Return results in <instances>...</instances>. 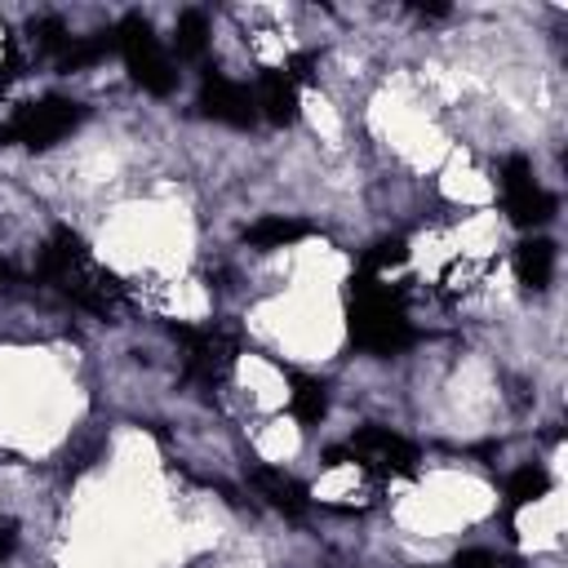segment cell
Wrapping results in <instances>:
<instances>
[{"label":"cell","instance_id":"obj_11","mask_svg":"<svg viewBox=\"0 0 568 568\" xmlns=\"http://www.w3.org/2000/svg\"><path fill=\"white\" fill-rule=\"evenodd\" d=\"M515 275L528 293H546L555 275V244L550 240H524L515 248Z\"/></svg>","mask_w":568,"mask_h":568},{"label":"cell","instance_id":"obj_6","mask_svg":"<svg viewBox=\"0 0 568 568\" xmlns=\"http://www.w3.org/2000/svg\"><path fill=\"white\" fill-rule=\"evenodd\" d=\"M328 457H355L359 466L382 470V475H413V470H417V448H413L404 435L386 430V426H364V430H355V435L346 439V448H333Z\"/></svg>","mask_w":568,"mask_h":568},{"label":"cell","instance_id":"obj_9","mask_svg":"<svg viewBox=\"0 0 568 568\" xmlns=\"http://www.w3.org/2000/svg\"><path fill=\"white\" fill-rule=\"evenodd\" d=\"M257 115H266L271 124H293L297 120V75L288 67H266L257 75Z\"/></svg>","mask_w":568,"mask_h":568},{"label":"cell","instance_id":"obj_18","mask_svg":"<svg viewBox=\"0 0 568 568\" xmlns=\"http://www.w3.org/2000/svg\"><path fill=\"white\" fill-rule=\"evenodd\" d=\"M13 284H22V271H18L13 262L0 257V288H13Z\"/></svg>","mask_w":568,"mask_h":568},{"label":"cell","instance_id":"obj_10","mask_svg":"<svg viewBox=\"0 0 568 568\" xmlns=\"http://www.w3.org/2000/svg\"><path fill=\"white\" fill-rule=\"evenodd\" d=\"M253 488L284 515H306L311 497H306V484H297L293 475L275 470V466H253Z\"/></svg>","mask_w":568,"mask_h":568},{"label":"cell","instance_id":"obj_2","mask_svg":"<svg viewBox=\"0 0 568 568\" xmlns=\"http://www.w3.org/2000/svg\"><path fill=\"white\" fill-rule=\"evenodd\" d=\"M346 328H351V342L373 351V355H399L413 342V324L404 315V302L382 280H368V275L351 280Z\"/></svg>","mask_w":568,"mask_h":568},{"label":"cell","instance_id":"obj_15","mask_svg":"<svg viewBox=\"0 0 568 568\" xmlns=\"http://www.w3.org/2000/svg\"><path fill=\"white\" fill-rule=\"evenodd\" d=\"M546 488H550V475H546L541 466H524V470H515L510 484H506V506H528V501L546 497Z\"/></svg>","mask_w":568,"mask_h":568},{"label":"cell","instance_id":"obj_17","mask_svg":"<svg viewBox=\"0 0 568 568\" xmlns=\"http://www.w3.org/2000/svg\"><path fill=\"white\" fill-rule=\"evenodd\" d=\"M453 568H506V559L493 555V550H462V555L453 559Z\"/></svg>","mask_w":568,"mask_h":568},{"label":"cell","instance_id":"obj_5","mask_svg":"<svg viewBox=\"0 0 568 568\" xmlns=\"http://www.w3.org/2000/svg\"><path fill=\"white\" fill-rule=\"evenodd\" d=\"M84 120V106L71 98H44L31 106H18L4 124H0V142H22V146H53L58 138H67L75 124Z\"/></svg>","mask_w":568,"mask_h":568},{"label":"cell","instance_id":"obj_16","mask_svg":"<svg viewBox=\"0 0 568 568\" xmlns=\"http://www.w3.org/2000/svg\"><path fill=\"white\" fill-rule=\"evenodd\" d=\"M404 257H408V248H404L399 240H390V244H377V248H373V253L364 257V271H359V275H368V280H377L382 271H390V266H399Z\"/></svg>","mask_w":568,"mask_h":568},{"label":"cell","instance_id":"obj_3","mask_svg":"<svg viewBox=\"0 0 568 568\" xmlns=\"http://www.w3.org/2000/svg\"><path fill=\"white\" fill-rule=\"evenodd\" d=\"M115 49H120V58H124L133 84H142V89L155 93V98L173 93L178 71H173L169 53L160 49V40H155V31H151V22H146L142 13H129V18L115 27Z\"/></svg>","mask_w":568,"mask_h":568},{"label":"cell","instance_id":"obj_14","mask_svg":"<svg viewBox=\"0 0 568 568\" xmlns=\"http://www.w3.org/2000/svg\"><path fill=\"white\" fill-rule=\"evenodd\" d=\"M173 49H178V58H191V62L204 58V49H209V22H204V13H195V9L178 13Z\"/></svg>","mask_w":568,"mask_h":568},{"label":"cell","instance_id":"obj_7","mask_svg":"<svg viewBox=\"0 0 568 568\" xmlns=\"http://www.w3.org/2000/svg\"><path fill=\"white\" fill-rule=\"evenodd\" d=\"M497 186H501V204H506V213H510L515 226H541V222H550L555 195L537 186V178H532V169H528L524 155H506V164L497 173Z\"/></svg>","mask_w":568,"mask_h":568},{"label":"cell","instance_id":"obj_12","mask_svg":"<svg viewBox=\"0 0 568 568\" xmlns=\"http://www.w3.org/2000/svg\"><path fill=\"white\" fill-rule=\"evenodd\" d=\"M306 235H311V226L297 222V217H257V222L244 231V240H248L253 248H284V244H297V240H306Z\"/></svg>","mask_w":568,"mask_h":568},{"label":"cell","instance_id":"obj_1","mask_svg":"<svg viewBox=\"0 0 568 568\" xmlns=\"http://www.w3.org/2000/svg\"><path fill=\"white\" fill-rule=\"evenodd\" d=\"M40 280H49L58 293H67L75 306L93 311V315H115L124 306V284L120 275H111L106 266H98L84 248V240L71 226H58L44 240L40 253Z\"/></svg>","mask_w":568,"mask_h":568},{"label":"cell","instance_id":"obj_8","mask_svg":"<svg viewBox=\"0 0 568 568\" xmlns=\"http://www.w3.org/2000/svg\"><path fill=\"white\" fill-rule=\"evenodd\" d=\"M200 111L217 124H231V129H248L257 120L253 93L244 84L217 75V71H204V80H200Z\"/></svg>","mask_w":568,"mask_h":568},{"label":"cell","instance_id":"obj_13","mask_svg":"<svg viewBox=\"0 0 568 568\" xmlns=\"http://www.w3.org/2000/svg\"><path fill=\"white\" fill-rule=\"evenodd\" d=\"M288 413L302 426H320V417L328 413V390L315 377H293V395H288Z\"/></svg>","mask_w":568,"mask_h":568},{"label":"cell","instance_id":"obj_4","mask_svg":"<svg viewBox=\"0 0 568 568\" xmlns=\"http://www.w3.org/2000/svg\"><path fill=\"white\" fill-rule=\"evenodd\" d=\"M173 337L182 342V359H186V377L204 382V386H217L235 359H240V337L222 324H204V328H191V324H173Z\"/></svg>","mask_w":568,"mask_h":568}]
</instances>
